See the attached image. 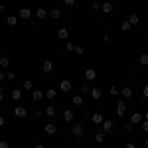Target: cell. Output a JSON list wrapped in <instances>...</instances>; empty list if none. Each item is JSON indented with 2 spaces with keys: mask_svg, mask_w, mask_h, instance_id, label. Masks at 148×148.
Masks as SVG:
<instances>
[{
  "mask_svg": "<svg viewBox=\"0 0 148 148\" xmlns=\"http://www.w3.org/2000/svg\"><path fill=\"white\" fill-rule=\"evenodd\" d=\"M56 95H57V91H56V89H47V91L44 93V97H47L49 101H51V99H56Z\"/></svg>",
  "mask_w": 148,
  "mask_h": 148,
  "instance_id": "cell-24",
  "label": "cell"
},
{
  "mask_svg": "<svg viewBox=\"0 0 148 148\" xmlns=\"http://www.w3.org/2000/svg\"><path fill=\"white\" fill-rule=\"evenodd\" d=\"M4 101V91H0V103Z\"/></svg>",
  "mask_w": 148,
  "mask_h": 148,
  "instance_id": "cell-46",
  "label": "cell"
},
{
  "mask_svg": "<svg viewBox=\"0 0 148 148\" xmlns=\"http://www.w3.org/2000/svg\"><path fill=\"white\" fill-rule=\"evenodd\" d=\"M49 16H51L53 20H57V18H61V10H57V8H53V10L49 12Z\"/></svg>",
  "mask_w": 148,
  "mask_h": 148,
  "instance_id": "cell-28",
  "label": "cell"
},
{
  "mask_svg": "<svg viewBox=\"0 0 148 148\" xmlns=\"http://www.w3.org/2000/svg\"><path fill=\"white\" fill-rule=\"evenodd\" d=\"M8 65H10V59H8V57H0V67L6 69Z\"/></svg>",
  "mask_w": 148,
  "mask_h": 148,
  "instance_id": "cell-27",
  "label": "cell"
},
{
  "mask_svg": "<svg viewBox=\"0 0 148 148\" xmlns=\"http://www.w3.org/2000/svg\"><path fill=\"white\" fill-rule=\"evenodd\" d=\"M10 97L14 99V101H20V99H22V91H20V89H12Z\"/></svg>",
  "mask_w": 148,
  "mask_h": 148,
  "instance_id": "cell-19",
  "label": "cell"
},
{
  "mask_svg": "<svg viewBox=\"0 0 148 148\" xmlns=\"http://www.w3.org/2000/svg\"><path fill=\"white\" fill-rule=\"evenodd\" d=\"M89 95H91V99H93V101H101V97H103V91L99 89V87H93L91 91H89Z\"/></svg>",
  "mask_w": 148,
  "mask_h": 148,
  "instance_id": "cell-6",
  "label": "cell"
},
{
  "mask_svg": "<svg viewBox=\"0 0 148 148\" xmlns=\"http://www.w3.org/2000/svg\"><path fill=\"white\" fill-rule=\"evenodd\" d=\"M142 95H144V97L148 99V85H144V89H142Z\"/></svg>",
  "mask_w": 148,
  "mask_h": 148,
  "instance_id": "cell-42",
  "label": "cell"
},
{
  "mask_svg": "<svg viewBox=\"0 0 148 148\" xmlns=\"http://www.w3.org/2000/svg\"><path fill=\"white\" fill-rule=\"evenodd\" d=\"M71 103H73L75 107H81V105H83V95H73V97H71Z\"/></svg>",
  "mask_w": 148,
  "mask_h": 148,
  "instance_id": "cell-17",
  "label": "cell"
},
{
  "mask_svg": "<svg viewBox=\"0 0 148 148\" xmlns=\"http://www.w3.org/2000/svg\"><path fill=\"white\" fill-rule=\"evenodd\" d=\"M103 140H105V132H103V130H101V132H95V142L101 144Z\"/></svg>",
  "mask_w": 148,
  "mask_h": 148,
  "instance_id": "cell-26",
  "label": "cell"
},
{
  "mask_svg": "<svg viewBox=\"0 0 148 148\" xmlns=\"http://www.w3.org/2000/svg\"><path fill=\"white\" fill-rule=\"evenodd\" d=\"M0 49H2V44H0Z\"/></svg>",
  "mask_w": 148,
  "mask_h": 148,
  "instance_id": "cell-51",
  "label": "cell"
},
{
  "mask_svg": "<svg viewBox=\"0 0 148 148\" xmlns=\"http://www.w3.org/2000/svg\"><path fill=\"white\" fill-rule=\"evenodd\" d=\"M36 16H38L40 20H44V18H46V16H47V10H46V8H44V6H40V8L36 10Z\"/></svg>",
  "mask_w": 148,
  "mask_h": 148,
  "instance_id": "cell-18",
  "label": "cell"
},
{
  "mask_svg": "<svg viewBox=\"0 0 148 148\" xmlns=\"http://www.w3.org/2000/svg\"><path fill=\"white\" fill-rule=\"evenodd\" d=\"M128 22H130V26H134V24H138V22H140V18H138V14H134V12H132V14L128 16Z\"/></svg>",
  "mask_w": 148,
  "mask_h": 148,
  "instance_id": "cell-22",
  "label": "cell"
},
{
  "mask_svg": "<svg viewBox=\"0 0 148 148\" xmlns=\"http://www.w3.org/2000/svg\"><path fill=\"white\" fill-rule=\"evenodd\" d=\"M121 95H123V99H130V97L134 95V91H132L130 87H125V89H121Z\"/></svg>",
  "mask_w": 148,
  "mask_h": 148,
  "instance_id": "cell-15",
  "label": "cell"
},
{
  "mask_svg": "<svg viewBox=\"0 0 148 148\" xmlns=\"http://www.w3.org/2000/svg\"><path fill=\"white\" fill-rule=\"evenodd\" d=\"M91 8H93V10H101V2H99V0H93Z\"/></svg>",
  "mask_w": 148,
  "mask_h": 148,
  "instance_id": "cell-34",
  "label": "cell"
},
{
  "mask_svg": "<svg viewBox=\"0 0 148 148\" xmlns=\"http://www.w3.org/2000/svg\"><path fill=\"white\" fill-rule=\"evenodd\" d=\"M22 87H24V89H32V87H34V83H32V79H26V81L22 83Z\"/></svg>",
  "mask_w": 148,
  "mask_h": 148,
  "instance_id": "cell-32",
  "label": "cell"
},
{
  "mask_svg": "<svg viewBox=\"0 0 148 148\" xmlns=\"http://www.w3.org/2000/svg\"><path fill=\"white\" fill-rule=\"evenodd\" d=\"M46 114L49 119H53V116H56V109H53V107H46Z\"/></svg>",
  "mask_w": 148,
  "mask_h": 148,
  "instance_id": "cell-30",
  "label": "cell"
},
{
  "mask_svg": "<svg viewBox=\"0 0 148 148\" xmlns=\"http://www.w3.org/2000/svg\"><path fill=\"white\" fill-rule=\"evenodd\" d=\"M44 99V91H38V89H32V101L34 103H40Z\"/></svg>",
  "mask_w": 148,
  "mask_h": 148,
  "instance_id": "cell-10",
  "label": "cell"
},
{
  "mask_svg": "<svg viewBox=\"0 0 148 148\" xmlns=\"http://www.w3.org/2000/svg\"><path fill=\"white\" fill-rule=\"evenodd\" d=\"M99 2H107V0H99Z\"/></svg>",
  "mask_w": 148,
  "mask_h": 148,
  "instance_id": "cell-50",
  "label": "cell"
},
{
  "mask_svg": "<svg viewBox=\"0 0 148 148\" xmlns=\"http://www.w3.org/2000/svg\"><path fill=\"white\" fill-rule=\"evenodd\" d=\"M34 148H46V146H44V144H36Z\"/></svg>",
  "mask_w": 148,
  "mask_h": 148,
  "instance_id": "cell-47",
  "label": "cell"
},
{
  "mask_svg": "<svg viewBox=\"0 0 148 148\" xmlns=\"http://www.w3.org/2000/svg\"><path fill=\"white\" fill-rule=\"evenodd\" d=\"M144 144H146V146H148V136H146V138H144Z\"/></svg>",
  "mask_w": 148,
  "mask_h": 148,
  "instance_id": "cell-49",
  "label": "cell"
},
{
  "mask_svg": "<svg viewBox=\"0 0 148 148\" xmlns=\"http://www.w3.org/2000/svg\"><path fill=\"white\" fill-rule=\"evenodd\" d=\"M6 125V119H4V116H2V114H0V128H2V126Z\"/></svg>",
  "mask_w": 148,
  "mask_h": 148,
  "instance_id": "cell-41",
  "label": "cell"
},
{
  "mask_svg": "<svg viewBox=\"0 0 148 148\" xmlns=\"http://www.w3.org/2000/svg\"><path fill=\"white\" fill-rule=\"evenodd\" d=\"M4 79H6V73H4V71H0V83H2Z\"/></svg>",
  "mask_w": 148,
  "mask_h": 148,
  "instance_id": "cell-43",
  "label": "cell"
},
{
  "mask_svg": "<svg viewBox=\"0 0 148 148\" xmlns=\"http://www.w3.org/2000/svg\"><path fill=\"white\" fill-rule=\"evenodd\" d=\"M114 107H116V114H119V116H125V114H126V99L121 97V99L116 101Z\"/></svg>",
  "mask_w": 148,
  "mask_h": 148,
  "instance_id": "cell-1",
  "label": "cell"
},
{
  "mask_svg": "<svg viewBox=\"0 0 148 148\" xmlns=\"http://www.w3.org/2000/svg\"><path fill=\"white\" fill-rule=\"evenodd\" d=\"M44 132H46V134H49V136H53V134L57 132L56 123H46V126H44Z\"/></svg>",
  "mask_w": 148,
  "mask_h": 148,
  "instance_id": "cell-4",
  "label": "cell"
},
{
  "mask_svg": "<svg viewBox=\"0 0 148 148\" xmlns=\"http://www.w3.org/2000/svg\"><path fill=\"white\" fill-rule=\"evenodd\" d=\"M6 24H8V26H16V24H18V16H14V14H10V16L6 18Z\"/></svg>",
  "mask_w": 148,
  "mask_h": 148,
  "instance_id": "cell-21",
  "label": "cell"
},
{
  "mask_svg": "<svg viewBox=\"0 0 148 148\" xmlns=\"http://www.w3.org/2000/svg\"><path fill=\"white\" fill-rule=\"evenodd\" d=\"M2 12H6V6H4V4H0V14H2Z\"/></svg>",
  "mask_w": 148,
  "mask_h": 148,
  "instance_id": "cell-44",
  "label": "cell"
},
{
  "mask_svg": "<svg viewBox=\"0 0 148 148\" xmlns=\"http://www.w3.org/2000/svg\"><path fill=\"white\" fill-rule=\"evenodd\" d=\"M0 148H10V142L8 140H0Z\"/></svg>",
  "mask_w": 148,
  "mask_h": 148,
  "instance_id": "cell-36",
  "label": "cell"
},
{
  "mask_svg": "<svg viewBox=\"0 0 148 148\" xmlns=\"http://www.w3.org/2000/svg\"><path fill=\"white\" fill-rule=\"evenodd\" d=\"M101 128H103V132H105V134H111V132H113V128H114V123L105 119V121L101 123Z\"/></svg>",
  "mask_w": 148,
  "mask_h": 148,
  "instance_id": "cell-3",
  "label": "cell"
},
{
  "mask_svg": "<svg viewBox=\"0 0 148 148\" xmlns=\"http://www.w3.org/2000/svg\"><path fill=\"white\" fill-rule=\"evenodd\" d=\"M59 91H63V93L71 91V81H67V79H61V83H59Z\"/></svg>",
  "mask_w": 148,
  "mask_h": 148,
  "instance_id": "cell-11",
  "label": "cell"
},
{
  "mask_svg": "<svg viewBox=\"0 0 148 148\" xmlns=\"http://www.w3.org/2000/svg\"><path fill=\"white\" fill-rule=\"evenodd\" d=\"M73 51H75L77 56H83V53H85V47H83V46H75V49H73Z\"/></svg>",
  "mask_w": 148,
  "mask_h": 148,
  "instance_id": "cell-33",
  "label": "cell"
},
{
  "mask_svg": "<svg viewBox=\"0 0 148 148\" xmlns=\"http://www.w3.org/2000/svg\"><path fill=\"white\" fill-rule=\"evenodd\" d=\"M73 116H75V114H73L71 109H65V111H63V121H65V123H71V121H73Z\"/></svg>",
  "mask_w": 148,
  "mask_h": 148,
  "instance_id": "cell-14",
  "label": "cell"
},
{
  "mask_svg": "<svg viewBox=\"0 0 148 148\" xmlns=\"http://www.w3.org/2000/svg\"><path fill=\"white\" fill-rule=\"evenodd\" d=\"M101 10L107 12V14H111V12H113V4H111V2H103V4H101Z\"/></svg>",
  "mask_w": 148,
  "mask_h": 148,
  "instance_id": "cell-20",
  "label": "cell"
},
{
  "mask_svg": "<svg viewBox=\"0 0 148 148\" xmlns=\"http://www.w3.org/2000/svg\"><path fill=\"white\" fill-rule=\"evenodd\" d=\"M18 18H22V20H30V18H32V10H30V8H26V6H24V8H20Z\"/></svg>",
  "mask_w": 148,
  "mask_h": 148,
  "instance_id": "cell-5",
  "label": "cell"
},
{
  "mask_svg": "<svg viewBox=\"0 0 148 148\" xmlns=\"http://www.w3.org/2000/svg\"><path fill=\"white\" fill-rule=\"evenodd\" d=\"M140 125H142V130H144V132H148V121H142Z\"/></svg>",
  "mask_w": 148,
  "mask_h": 148,
  "instance_id": "cell-38",
  "label": "cell"
},
{
  "mask_svg": "<svg viewBox=\"0 0 148 148\" xmlns=\"http://www.w3.org/2000/svg\"><path fill=\"white\" fill-rule=\"evenodd\" d=\"M71 134H73L75 138H83V134H85L83 125H73V126H71Z\"/></svg>",
  "mask_w": 148,
  "mask_h": 148,
  "instance_id": "cell-2",
  "label": "cell"
},
{
  "mask_svg": "<svg viewBox=\"0 0 148 148\" xmlns=\"http://www.w3.org/2000/svg\"><path fill=\"white\" fill-rule=\"evenodd\" d=\"M63 4H65V6H73V4H75V0H63Z\"/></svg>",
  "mask_w": 148,
  "mask_h": 148,
  "instance_id": "cell-40",
  "label": "cell"
},
{
  "mask_svg": "<svg viewBox=\"0 0 148 148\" xmlns=\"http://www.w3.org/2000/svg\"><path fill=\"white\" fill-rule=\"evenodd\" d=\"M125 148H136V146H134V144H132V142H128V144H126Z\"/></svg>",
  "mask_w": 148,
  "mask_h": 148,
  "instance_id": "cell-45",
  "label": "cell"
},
{
  "mask_svg": "<svg viewBox=\"0 0 148 148\" xmlns=\"http://www.w3.org/2000/svg\"><path fill=\"white\" fill-rule=\"evenodd\" d=\"M65 49H67V51H73V49H75V46H73V44H69V42H67V44H65Z\"/></svg>",
  "mask_w": 148,
  "mask_h": 148,
  "instance_id": "cell-39",
  "label": "cell"
},
{
  "mask_svg": "<svg viewBox=\"0 0 148 148\" xmlns=\"http://www.w3.org/2000/svg\"><path fill=\"white\" fill-rule=\"evenodd\" d=\"M42 69H44V73H51V71H53V61H51V59H46V61L42 63Z\"/></svg>",
  "mask_w": 148,
  "mask_h": 148,
  "instance_id": "cell-9",
  "label": "cell"
},
{
  "mask_svg": "<svg viewBox=\"0 0 148 148\" xmlns=\"http://www.w3.org/2000/svg\"><path fill=\"white\" fill-rule=\"evenodd\" d=\"M95 77H97V73H95V69H93V67L85 69V79H87V83H89V81H95Z\"/></svg>",
  "mask_w": 148,
  "mask_h": 148,
  "instance_id": "cell-12",
  "label": "cell"
},
{
  "mask_svg": "<svg viewBox=\"0 0 148 148\" xmlns=\"http://www.w3.org/2000/svg\"><path fill=\"white\" fill-rule=\"evenodd\" d=\"M6 79L14 81V79H16V73H14V71H6Z\"/></svg>",
  "mask_w": 148,
  "mask_h": 148,
  "instance_id": "cell-35",
  "label": "cell"
},
{
  "mask_svg": "<svg viewBox=\"0 0 148 148\" xmlns=\"http://www.w3.org/2000/svg\"><path fill=\"white\" fill-rule=\"evenodd\" d=\"M91 121L95 123V125H101L103 121H105V116H103L101 113H95V114H91Z\"/></svg>",
  "mask_w": 148,
  "mask_h": 148,
  "instance_id": "cell-16",
  "label": "cell"
},
{
  "mask_svg": "<svg viewBox=\"0 0 148 148\" xmlns=\"http://www.w3.org/2000/svg\"><path fill=\"white\" fill-rule=\"evenodd\" d=\"M132 126H134V125H130V123H126V125H125V130H126V132H132Z\"/></svg>",
  "mask_w": 148,
  "mask_h": 148,
  "instance_id": "cell-37",
  "label": "cell"
},
{
  "mask_svg": "<svg viewBox=\"0 0 148 148\" xmlns=\"http://www.w3.org/2000/svg\"><path fill=\"white\" fill-rule=\"evenodd\" d=\"M89 91H91V89H89V83H83V85H81V91H79V95H87Z\"/></svg>",
  "mask_w": 148,
  "mask_h": 148,
  "instance_id": "cell-29",
  "label": "cell"
},
{
  "mask_svg": "<svg viewBox=\"0 0 148 148\" xmlns=\"http://www.w3.org/2000/svg\"><path fill=\"white\" fill-rule=\"evenodd\" d=\"M26 114H28L26 107H16V109H14V116H16V119H26Z\"/></svg>",
  "mask_w": 148,
  "mask_h": 148,
  "instance_id": "cell-7",
  "label": "cell"
},
{
  "mask_svg": "<svg viewBox=\"0 0 148 148\" xmlns=\"http://www.w3.org/2000/svg\"><path fill=\"white\" fill-rule=\"evenodd\" d=\"M130 28H132V26H130L128 20H123V22H121V30H123V32H128Z\"/></svg>",
  "mask_w": 148,
  "mask_h": 148,
  "instance_id": "cell-25",
  "label": "cell"
},
{
  "mask_svg": "<svg viewBox=\"0 0 148 148\" xmlns=\"http://www.w3.org/2000/svg\"><path fill=\"white\" fill-rule=\"evenodd\" d=\"M57 38H59V40H67L69 38V30L67 28H59V30H57Z\"/></svg>",
  "mask_w": 148,
  "mask_h": 148,
  "instance_id": "cell-13",
  "label": "cell"
},
{
  "mask_svg": "<svg viewBox=\"0 0 148 148\" xmlns=\"http://www.w3.org/2000/svg\"><path fill=\"white\" fill-rule=\"evenodd\" d=\"M142 121H144V116H142L140 113H132L130 114V125H140Z\"/></svg>",
  "mask_w": 148,
  "mask_h": 148,
  "instance_id": "cell-8",
  "label": "cell"
},
{
  "mask_svg": "<svg viewBox=\"0 0 148 148\" xmlns=\"http://www.w3.org/2000/svg\"><path fill=\"white\" fill-rule=\"evenodd\" d=\"M144 121H148V111H146V113H144Z\"/></svg>",
  "mask_w": 148,
  "mask_h": 148,
  "instance_id": "cell-48",
  "label": "cell"
},
{
  "mask_svg": "<svg viewBox=\"0 0 148 148\" xmlns=\"http://www.w3.org/2000/svg\"><path fill=\"white\" fill-rule=\"evenodd\" d=\"M109 93H111L113 97H116V95L121 93V89H119V87H114V85H111V89H109Z\"/></svg>",
  "mask_w": 148,
  "mask_h": 148,
  "instance_id": "cell-31",
  "label": "cell"
},
{
  "mask_svg": "<svg viewBox=\"0 0 148 148\" xmlns=\"http://www.w3.org/2000/svg\"><path fill=\"white\" fill-rule=\"evenodd\" d=\"M138 63H140L142 67H146L148 65V53H142V56L138 57Z\"/></svg>",
  "mask_w": 148,
  "mask_h": 148,
  "instance_id": "cell-23",
  "label": "cell"
}]
</instances>
